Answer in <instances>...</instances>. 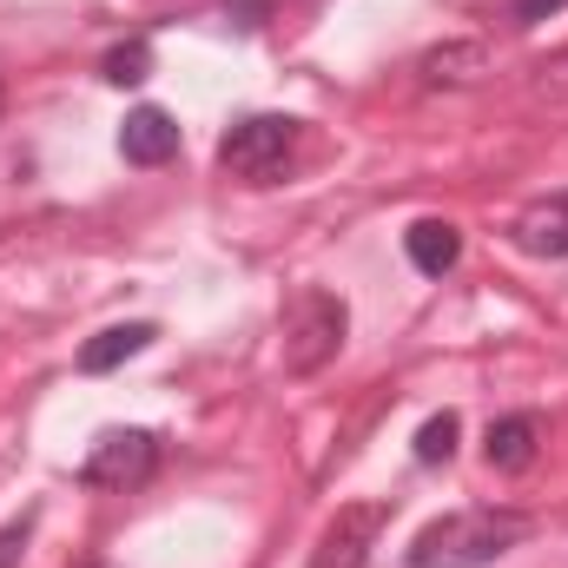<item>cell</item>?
Listing matches in <instances>:
<instances>
[{"label": "cell", "mask_w": 568, "mask_h": 568, "mask_svg": "<svg viewBox=\"0 0 568 568\" xmlns=\"http://www.w3.org/2000/svg\"><path fill=\"white\" fill-rule=\"evenodd\" d=\"M265 7H272V0H232V20H239V27L252 33V27L265 20Z\"/></svg>", "instance_id": "obj_16"}, {"label": "cell", "mask_w": 568, "mask_h": 568, "mask_svg": "<svg viewBox=\"0 0 568 568\" xmlns=\"http://www.w3.org/2000/svg\"><path fill=\"white\" fill-rule=\"evenodd\" d=\"M404 252H410V265H417L424 278H443V272H456V258H463V232H456L449 219H417V225L404 232Z\"/></svg>", "instance_id": "obj_10"}, {"label": "cell", "mask_w": 568, "mask_h": 568, "mask_svg": "<svg viewBox=\"0 0 568 568\" xmlns=\"http://www.w3.org/2000/svg\"><path fill=\"white\" fill-rule=\"evenodd\" d=\"M509 239L529 258H568V192H549V199L523 205L516 225H509Z\"/></svg>", "instance_id": "obj_7"}, {"label": "cell", "mask_w": 568, "mask_h": 568, "mask_svg": "<svg viewBox=\"0 0 568 568\" xmlns=\"http://www.w3.org/2000/svg\"><path fill=\"white\" fill-rule=\"evenodd\" d=\"M27 529H33V523H27V516H20V523H7V529H0V568H20V549H27Z\"/></svg>", "instance_id": "obj_14"}, {"label": "cell", "mask_w": 568, "mask_h": 568, "mask_svg": "<svg viewBox=\"0 0 568 568\" xmlns=\"http://www.w3.org/2000/svg\"><path fill=\"white\" fill-rule=\"evenodd\" d=\"M100 73H106L113 87H140L145 73H152V47H145V40H126V47H113V53L100 60Z\"/></svg>", "instance_id": "obj_13"}, {"label": "cell", "mask_w": 568, "mask_h": 568, "mask_svg": "<svg viewBox=\"0 0 568 568\" xmlns=\"http://www.w3.org/2000/svg\"><path fill=\"white\" fill-rule=\"evenodd\" d=\"M536 449H542V417H536V410L496 417L489 436H483V456H489V469H503V476H523V469L536 463Z\"/></svg>", "instance_id": "obj_8"}, {"label": "cell", "mask_w": 568, "mask_h": 568, "mask_svg": "<svg viewBox=\"0 0 568 568\" xmlns=\"http://www.w3.org/2000/svg\"><path fill=\"white\" fill-rule=\"evenodd\" d=\"M152 337H159V324H145V317H133V324H106L100 337L80 344V371H87V377H106V371H120L126 357H140Z\"/></svg>", "instance_id": "obj_9"}, {"label": "cell", "mask_w": 568, "mask_h": 568, "mask_svg": "<svg viewBox=\"0 0 568 568\" xmlns=\"http://www.w3.org/2000/svg\"><path fill=\"white\" fill-rule=\"evenodd\" d=\"M297 152V120L291 113H252L219 140V165L245 185H272Z\"/></svg>", "instance_id": "obj_3"}, {"label": "cell", "mask_w": 568, "mask_h": 568, "mask_svg": "<svg viewBox=\"0 0 568 568\" xmlns=\"http://www.w3.org/2000/svg\"><path fill=\"white\" fill-rule=\"evenodd\" d=\"M152 469H159V436H152V429H106V436L87 449L80 483H87V489H140Z\"/></svg>", "instance_id": "obj_4"}, {"label": "cell", "mask_w": 568, "mask_h": 568, "mask_svg": "<svg viewBox=\"0 0 568 568\" xmlns=\"http://www.w3.org/2000/svg\"><path fill=\"white\" fill-rule=\"evenodd\" d=\"M179 145H185V133L165 106H133L126 126H120V159L126 165H165V159H179Z\"/></svg>", "instance_id": "obj_6"}, {"label": "cell", "mask_w": 568, "mask_h": 568, "mask_svg": "<svg viewBox=\"0 0 568 568\" xmlns=\"http://www.w3.org/2000/svg\"><path fill=\"white\" fill-rule=\"evenodd\" d=\"M456 436H463V424H456V410H436L424 429H417V463H449L456 456Z\"/></svg>", "instance_id": "obj_12"}, {"label": "cell", "mask_w": 568, "mask_h": 568, "mask_svg": "<svg viewBox=\"0 0 568 568\" xmlns=\"http://www.w3.org/2000/svg\"><path fill=\"white\" fill-rule=\"evenodd\" d=\"M417 73H424V87H469V80L489 73V47H476V40L429 47L424 60H417Z\"/></svg>", "instance_id": "obj_11"}, {"label": "cell", "mask_w": 568, "mask_h": 568, "mask_svg": "<svg viewBox=\"0 0 568 568\" xmlns=\"http://www.w3.org/2000/svg\"><path fill=\"white\" fill-rule=\"evenodd\" d=\"M568 0H516V20L523 27H536V20H549V13H562Z\"/></svg>", "instance_id": "obj_15"}, {"label": "cell", "mask_w": 568, "mask_h": 568, "mask_svg": "<svg viewBox=\"0 0 568 568\" xmlns=\"http://www.w3.org/2000/svg\"><path fill=\"white\" fill-rule=\"evenodd\" d=\"M529 536V516L516 509H456V516H436L417 529L410 542V568H489L503 562L516 542Z\"/></svg>", "instance_id": "obj_1"}, {"label": "cell", "mask_w": 568, "mask_h": 568, "mask_svg": "<svg viewBox=\"0 0 568 568\" xmlns=\"http://www.w3.org/2000/svg\"><path fill=\"white\" fill-rule=\"evenodd\" d=\"M304 7H324V0H304Z\"/></svg>", "instance_id": "obj_17"}, {"label": "cell", "mask_w": 568, "mask_h": 568, "mask_svg": "<svg viewBox=\"0 0 568 568\" xmlns=\"http://www.w3.org/2000/svg\"><path fill=\"white\" fill-rule=\"evenodd\" d=\"M384 523H390V503H344L331 516V529H324L311 568H364L371 549H377V536H384Z\"/></svg>", "instance_id": "obj_5"}, {"label": "cell", "mask_w": 568, "mask_h": 568, "mask_svg": "<svg viewBox=\"0 0 568 568\" xmlns=\"http://www.w3.org/2000/svg\"><path fill=\"white\" fill-rule=\"evenodd\" d=\"M344 331H351L344 297L324 291V284H304L284 304V377H317L344 351Z\"/></svg>", "instance_id": "obj_2"}]
</instances>
